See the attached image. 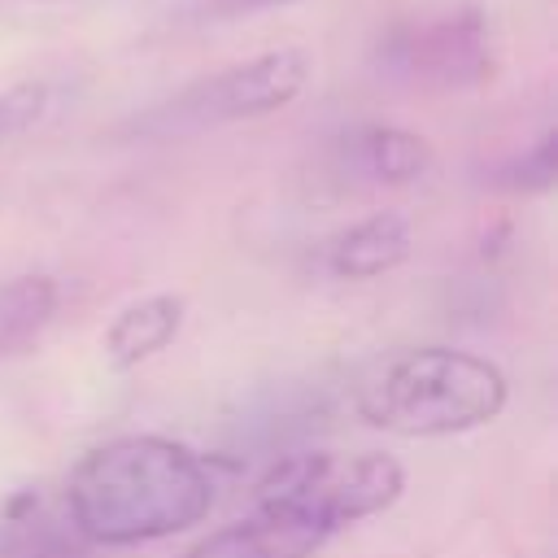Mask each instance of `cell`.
I'll return each mask as SVG.
<instances>
[{
	"mask_svg": "<svg viewBox=\"0 0 558 558\" xmlns=\"http://www.w3.org/2000/svg\"><path fill=\"white\" fill-rule=\"evenodd\" d=\"M65 501L83 536L140 545L201 523L214 501V480L205 462L174 440L122 436L74 466Z\"/></svg>",
	"mask_w": 558,
	"mask_h": 558,
	"instance_id": "obj_1",
	"label": "cell"
},
{
	"mask_svg": "<svg viewBox=\"0 0 558 558\" xmlns=\"http://www.w3.org/2000/svg\"><path fill=\"white\" fill-rule=\"evenodd\" d=\"M506 397L510 384L488 357L427 344L388 357L357 388V414L397 436H453L493 423Z\"/></svg>",
	"mask_w": 558,
	"mask_h": 558,
	"instance_id": "obj_2",
	"label": "cell"
},
{
	"mask_svg": "<svg viewBox=\"0 0 558 558\" xmlns=\"http://www.w3.org/2000/svg\"><path fill=\"white\" fill-rule=\"evenodd\" d=\"M405 488V471L388 453H296L257 484V506L292 510L327 536L388 510Z\"/></svg>",
	"mask_w": 558,
	"mask_h": 558,
	"instance_id": "obj_3",
	"label": "cell"
},
{
	"mask_svg": "<svg viewBox=\"0 0 558 558\" xmlns=\"http://www.w3.org/2000/svg\"><path fill=\"white\" fill-rule=\"evenodd\" d=\"M310 83V57L301 48H270L253 61L227 65L187 92H179L170 105L144 118V131H201L218 122L262 118L301 96Z\"/></svg>",
	"mask_w": 558,
	"mask_h": 558,
	"instance_id": "obj_4",
	"label": "cell"
},
{
	"mask_svg": "<svg viewBox=\"0 0 558 558\" xmlns=\"http://www.w3.org/2000/svg\"><path fill=\"white\" fill-rule=\"evenodd\" d=\"M401 70L423 78V83H440V87H471L488 74V31L480 22V13H453L440 17L414 35H405L401 44Z\"/></svg>",
	"mask_w": 558,
	"mask_h": 558,
	"instance_id": "obj_5",
	"label": "cell"
},
{
	"mask_svg": "<svg viewBox=\"0 0 558 558\" xmlns=\"http://www.w3.org/2000/svg\"><path fill=\"white\" fill-rule=\"evenodd\" d=\"M327 532L292 510L253 506V514L209 532L187 549V558H310Z\"/></svg>",
	"mask_w": 558,
	"mask_h": 558,
	"instance_id": "obj_6",
	"label": "cell"
},
{
	"mask_svg": "<svg viewBox=\"0 0 558 558\" xmlns=\"http://www.w3.org/2000/svg\"><path fill=\"white\" fill-rule=\"evenodd\" d=\"M410 222L401 214H371L340 231L327 248V270L336 279H375L410 257Z\"/></svg>",
	"mask_w": 558,
	"mask_h": 558,
	"instance_id": "obj_7",
	"label": "cell"
},
{
	"mask_svg": "<svg viewBox=\"0 0 558 558\" xmlns=\"http://www.w3.org/2000/svg\"><path fill=\"white\" fill-rule=\"evenodd\" d=\"M179 323H183V301L179 296H166V292L161 296H144V301L126 305L113 318V327L105 331V357L118 371L140 366V362H148L153 353H161L174 340Z\"/></svg>",
	"mask_w": 558,
	"mask_h": 558,
	"instance_id": "obj_8",
	"label": "cell"
},
{
	"mask_svg": "<svg viewBox=\"0 0 558 558\" xmlns=\"http://www.w3.org/2000/svg\"><path fill=\"white\" fill-rule=\"evenodd\" d=\"M344 166L375 183H410L432 166V148L414 131L362 126L344 140Z\"/></svg>",
	"mask_w": 558,
	"mask_h": 558,
	"instance_id": "obj_9",
	"label": "cell"
},
{
	"mask_svg": "<svg viewBox=\"0 0 558 558\" xmlns=\"http://www.w3.org/2000/svg\"><path fill=\"white\" fill-rule=\"evenodd\" d=\"M57 314V283L48 275H17L0 283V357L22 353Z\"/></svg>",
	"mask_w": 558,
	"mask_h": 558,
	"instance_id": "obj_10",
	"label": "cell"
},
{
	"mask_svg": "<svg viewBox=\"0 0 558 558\" xmlns=\"http://www.w3.org/2000/svg\"><path fill=\"white\" fill-rule=\"evenodd\" d=\"M48 100H52V87L39 83V78H26V83L4 87L0 92V140H13L22 131H31L48 113Z\"/></svg>",
	"mask_w": 558,
	"mask_h": 558,
	"instance_id": "obj_11",
	"label": "cell"
},
{
	"mask_svg": "<svg viewBox=\"0 0 558 558\" xmlns=\"http://www.w3.org/2000/svg\"><path fill=\"white\" fill-rule=\"evenodd\" d=\"M558 174V135H541V144L532 153H523L510 170H506V183L510 187H523V192H545Z\"/></svg>",
	"mask_w": 558,
	"mask_h": 558,
	"instance_id": "obj_12",
	"label": "cell"
},
{
	"mask_svg": "<svg viewBox=\"0 0 558 558\" xmlns=\"http://www.w3.org/2000/svg\"><path fill=\"white\" fill-rule=\"evenodd\" d=\"M13 558H83V549L65 545V541H57V536H44V541H35V545L17 549Z\"/></svg>",
	"mask_w": 558,
	"mask_h": 558,
	"instance_id": "obj_13",
	"label": "cell"
},
{
	"mask_svg": "<svg viewBox=\"0 0 558 558\" xmlns=\"http://www.w3.org/2000/svg\"><path fill=\"white\" fill-rule=\"evenodd\" d=\"M235 9H275V4H292V0H231Z\"/></svg>",
	"mask_w": 558,
	"mask_h": 558,
	"instance_id": "obj_14",
	"label": "cell"
}]
</instances>
